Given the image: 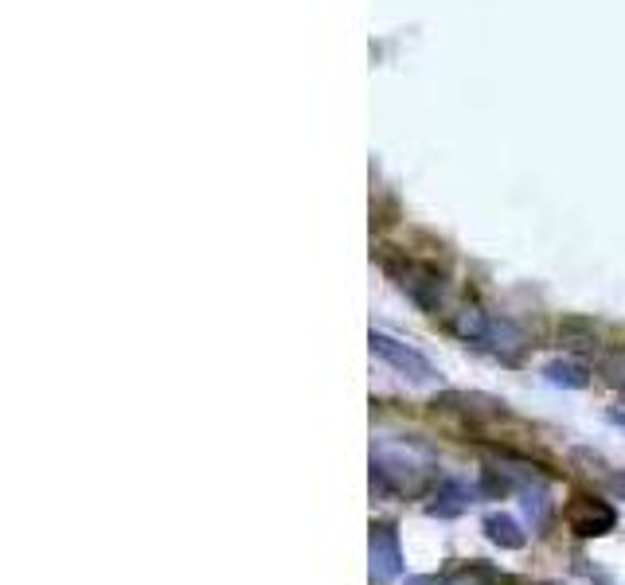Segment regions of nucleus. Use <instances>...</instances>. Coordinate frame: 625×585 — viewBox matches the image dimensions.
Returning a JSON list of instances; mask_svg holds the SVG:
<instances>
[{
  "mask_svg": "<svg viewBox=\"0 0 625 585\" xmlns=\"http://www.w3.org/2000/svg\"><path fill=\"white\" fill-rule=\"evenodd\" d=\"M379 266L423 313L442 309V301H446V274L438 266L407 258V254H379Z\"/></svg>",
  "mask_w": 625,
  "mask_h": 585,
  "instance_id": "nucleus-1",
  "label": "nucleus"
},
{
  "mask_svg": "<svg viewBox=\"0 0 625 585\" xmlns=\"http://www.w3.org/2000/svg\"><path fill=\"white\" fill-rule=\"evenodd\" d=\"M426 480H430V473L415 457H403V453L391 449L371 453V488L379 496H418Z\"/></svg>",
  "mask_w": 625,
  "mask_h": 585,
  "instance_id": "nucleus-2",
  "label": "nucleus"
},
{
  "mask_svg": "<svg viewBox=\"0 0 625 585\" xmlns=\"http://www.w3.org/2000/svg\"><path fill=\"white\" fill-rule=\"evenodd\" d=\"M368 348H371V356H379L391 371H399L403 379H410V383H434V375H438L423 351L410 348L407 340H399V336H391V333H376V328H371Z\"/></svg>",
  "mask_w": 625,
  "mask_h": 585,
  "instance_id": "nucleus-3",
  "label": "nucleus"
},
{
  "mask_svg": "<svg viewBox=\"0 0 625 585\" xmlns=\"http://www.w3.org/2000/svg\"><path fill=\"white\" fill-rule=\"evenodd\" d=\"M563 519L578 538H598L617 527V512L602 496H575L563 512Z\"/></svg>",
  "mask_w": 625,
  "mask_h": 585,
  "instance_id": "nucleus-4",
  "label": "nucleus"
},
{
  "mask_svg": "<svg viewBox=\"0 0 625 585\" xmlns=\"http://www.w3.org/2000/svg\"><path fill=\"white\" fill-rule=\"evenodd\" d=\"M368 554H371V585H391L403 574V551L399 535L387 523H371L368 535Z\"/></svg>",
  "mask_w": 625,
  "mask_h": 585,
  "instance_id": "nucleus-5",
  "label": "nucleus"
},
{
  "mask_svg": "<svg viewBox=\"0 0 625 585\" xmlns=\"http://www.w3.org/2000/svg\"><path fill=\"white\" fill-rule=\"evenodd\" d=\"M474 496H482V492L465 488L462 480H449V476H442V480L434 484V496H430V504H426V515H434V519H454V515L469 512Z\"/></svg>",
  "mask_w": 625,
  "mask_h": 585,
  "instance_id": "nucleus-6",
  "label": "nucleus"
},
{
  "mask_svg": "<svg viewBox=\"0 0 625 585\" xmlns=\"http://www.w3.org/2000/svg\"><path fill=\"white\" fill-rule=\"evenodd\" d=\"M524 344H528V340H524V333L513 325V320H493L489 317V333H485L482 348L497 351L500 359H516L524 351Z\"/></svg>",
  "mask_w": 625,
  "mask_h": 585,
  "instance_id": "nucleus-7",
  "label": "nucleus"
},
{
  "mask_svg": "<svg viewBox=\"0 0 625 585\" xmlns=\"http://www.w3.org/2000/svg\"><path fill=\"white\" fill-rule=\"evenodd\" d=\"M485 535H489V543H497L500 551H520L524 543H528V535L520 531V523L513 519V515H505V512H493V515H485Z\"/></svg>",
  "mask_w": 625,
  "mask_h": 585,
  "instance_id": "nucleus-8",
  "label": "nucleus"
},
{
  "mask_svg": "<svg viewBox=\"0 0 625 585\" xmlns=\"http://www.w3.org/2000/svg\"><path fill=\"white\" fill-rule=\"evenodd\" d=\"M449 333H454L457 340L477 344V348H482L485 333H489V317H485L482 309H462V313H454V317H449Z\"/></svg>",
  "mask_w": 625,
  "mask_h": 585,
  "instance_id": "nucleus-9",
  "label": "nucleus"
},
{
  "mask_svg": "<svg viewBox=\"0 0 625 585\" xmlns=\"http://www.w3.org/2000/svg\"><path fill=\"white\" fill-rule=\"evenodd\" d=\"M547 383H555V387H567V390H583L586 383H591V375H586L583 364H575V359H552V364L544 367Z\"/></svg>",
  "mask_w": 625,
  "mask_h": 585,
  "instance_id": "nucleus-10",
  "label": "nucleus"
},
{
  "mask_svg": "<svg viewBox=\"0 0 625 585\" xmlns=\"http://www.w3.org/2000/svg\"><path fill=\"white\" fill-rule=\"evenodd\" d=\"M559 340L567 344V348H575V351H594V348H598V328H594L591 320H583V317H571V320H563V325H559Z\"/></svg>",
  "mask_w": 625,
  "mask_h": 585,
  "instance_id": "nucleus-11",
  "label": "nucleus"
},
{
  "mask_svg": "<svg viewBox=\"0 0 625 585\" xmlns=\"http://www.w3.org/2000/svg\"><path fill=\"white\" fill-rule=\"evenodd\" d=\"M457 582H469V585H513V577L500 574L493 562L474 558V562H462V566H457Z\"/></svg>",
  "mask_w": 625,
  "mask_h": 585,
  "instance_id": "nucleus-12",
  "label": "nucleus"
},
{
  "mask_svg": "<svg viewBox=\"0 0 625 585\" xmlns=\"http://www.w3.org/2000/svg\"><path fill=\"white\" fill-rule=\"evenodd\" d=\"M477 492H482V496H489V499H500V496H508V492H513V480H508L500 468H485L482 480H477Z\"/></svg>",
  "mask_w": 625,
  "mask_h": 585,
  "instance_id": "nucleus-13",
  "label": "nucleus"
},
{
  "mask_svg": "<svg viewBox=\"0 0 625 585\" xmlns=\"http://www.w3.org/2000/svg\"><path fill=\"white\" fill-rule=\"evenodd\" d=\"M598 371L606 375L614 387H625V356H602L598 359Z\"/></svg>",
  "mask_w": 625,
  "mask_h": 585,
  "instance_id": "nucleus-14",
  "label": "nucleus"
},
{
  "mask_svg": "<svg viewBox=\"0 0 625 585\" xmlns=\"http://www.w3.org/2000/svg\"><path fill=\"white\" fill-rule=\"evenodd\" d=\"M407 585H454V582H446V577H438V574H415V577H407Z\"/></svg>",
  "mask_w": 625,
  "mask_h": 585,
  "instance_id": "nucleus-15",
  "label": "nucleus"
},
{
  "mask_svg": "<svg viewBox=\"0 0 625 585\" xmlns=\"http://www.w3.org/2000/svg\"><path fill=\"white\" fill-rule=\"evenodd\" d=\"M609 422H614V426H622V429H625V414H622V410H609Z\"/></svg>",
  "mask_w": 625,
  "mask_h": 585,
  "instance_id": "nucleus-16",
  "label": "nucleus"
},
{
  "mask_svg": "<svg viewBox=\"0 0 625 585\" xmlns=\"http://www.w3.org/2000/svg\"><path fill=\"white\" fill-rule=\"evenodd\" d=\"M536 585H559V582H536Z\"/></svg>",
  "mask_w": 625,
  "mask_h": 585,
  "instance_id": "nucleus-17",
  "label": "nucleus"
}]
</instances>
